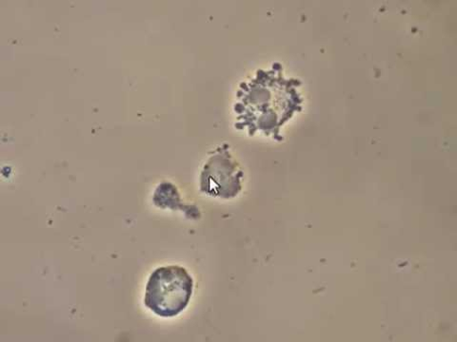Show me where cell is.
<instances>
[{"instance_id": "cell-1", "label": "cell", "mask_w": 457, "mask_h": 342, "mask_svg": "<svg viewBox=\"0 0 457 342\" xmlns=\"http://www.w3.org/2000/svg\"><path fill=\"white\" fill-rule=\"evenodd\" d=\"M193 290V278L184 267H160L149 278L145 305L156 316L174 318L187 308Z\"/></svg>"}]
</instances>
